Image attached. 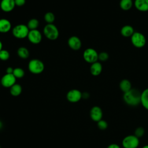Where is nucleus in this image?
<instances>
[{
  "label": "nucleus",
  "instance_id": "nucleus-34",
  "mask_svg": "<svg viewBox=\"0 0 148 148\" xmlns=\"http://www.w3.org/2000/svg\"><path fill=\"white\" fill-rule=\"evenodd\" d=\"M2 47H3V45H2V42L0 40V51H1V50H2V49H2Z\"/></svg>",
  "mask_w": 148,
  "mask_h": 148
},
{
  "label": "nucleus",
  "instance_id": "nucleus-21",
  "mask_svg": "<svg viewBox=\"0 0 148 148\" xmlns=\"http://www.w3.org/2000/svg\"><path fill=\"white\" fill-rule=\"evenodd\" d=\"M17 53L18 56L21 58V59H27L29 57V52L28 49L25 47H20L17 51Z\"/></svg>",
  "mask_w": 148,
  "mask_h": 148
},
{
  "label": "nucleus",
  "instance_id": "nucleus-32",
  "mask_svg": "<svg viewBox=\"0 0 148 148\" xmlns=\"http://www.w3.org/2000/svg\"><path fill=\"white\" fill-rule=\"evenodd\" d=\"M90 97V94L87 92H84L82 93V98L87 99Z\"/></svg>",
  "mask_w": 148,
  "mask_h": 148
},
{
  "label": "nucleus",
  "instance_id": "nucleus-39",
  "mask_svg": "<svg viewBox=\"0 0 148 148\" xmlns=\"http://www.w3.org/2000/svg\"><path fill=\"white\" fill-rule=\"evenodd\" d=\"M0 2H1V1H0Z\"/></svg>",
  "mask_w": 148,
  "mask_h": 148
},
{
  "label": "nucleus",
  "instance_id": "nucleus-5",
  "mask_svg": "<svg viewBox=\"0 0 148 148\" xmlns=\"http://www.w3.org/2000/svg\"><path fill=\"white\" fill-rule=\"evenodd\" d=\"M29 29L27 25L20 24L14 26L12 29L13 35L17 39H24L27 38Z\"/></svg>",
  "mask_w": 148,
  "mask_h": 148
},
{
  "label": "nucleus",
  "instance_id": "nucleus-26",
  "mask_svg": "<svg viewBox=\"0 0 148 148\" xmlns=\"http://www.w3.org/2000/svg\"><path fill=\"white\" fill-rule=\"evenodd\" d=\"M145 128L142 127H138L135 130L134 135H135L138 138H140L145 135Z\"/></svg>",
  "mask_w": 148,
  "mask_h": 148
},
{
  "label": "nucleus",
  "instance_id": "nucleus-4",
  "mask_svg": "<svg viewBox=\"0 0 148 148\" xmlns=\"http://www.w3.org/2000/svg\"><path fill=\"white\" fill-rule=\"evenodd\" d=\"M139 143V138L133 134L125 136L122 140L121 145L123 148H138Z\"/></svg>",
  "mask_w": 148,
  "mask_h": 148
},
{
  "label": "nucleus",
  "instance_id": "nucleus-29",
  "mask_svg": "<svg viewBox=\"0 0 148 148\" xmlns=\"http://www.w3.org/2000/svg\"><path fill=\"white\" fill-rule=\"evenodd\" d=\"M109 58V54L105 51L101 52L98 54V60L101 61H105Z\"/></svg>",
  "mask_w": 148,
  "mask_h": 148
},
{
  "label": "nucleus",
  "instance_id": "nucleus-16",
  "mask_svg": "<svg viewBox=\"0 0 148 148\" xmlns=\"http://www.w3.org/2000/svg\"><path fill=\"white\" fill-rule=\"evenodd\" d=\"M135 8L140 12L148 11V0H135Z\"/></svg>",
  "mask_w": 148,
  "mask_h": 148
},
{
  "label": "nucleus",
  "instance_id": "nucleus-3",
  "mask_svg": "<svg viewBox=\"0 0 148 148\" xmlns=\"http://www.w3.org/2000/svg\"><path fill=\"white\" fill-rule=\"evenodd\" d=\"M29 71L33 74H40L45 69L44 63L40 60L32 59L29 61L28 64Z\"/></svg>",
  "mask_w": 148,
  "mask_h": 148
},
{
  "label": "nucleus",
  "instance_id": "nucleus-33",
  "mask_svg": "<svg viewBox=\"0 0 148 148\" xmlns=\"http://www.w3.org/2000/svg\"><path fill=\"white\" fill-rule=\"evenodd\" d=\"M13 68L10 67V66H9L6 68V73H13Z\"/></svg>",
  "mask_w": 148,
  "mask_h": 148
},
{
  "label": "nucleus",
  "instance_id": "nucleus-11",
  "mask_svg": "<svg viewBox=\"0 0 148 148\" xmlns=\"http://www.w3.org/2000/svg\"><path fill=\"white\" fill-rule=\"evenodd\" d=\"M90 115L91 120L95 122H98L102 119L103 112L102 109L98 106H94L91 108Z\"/></svg>",
  "mask_w": 148,
  "mask_h": 148
},
{
  "label": "nucleus",
  "instance_id": "nucleus-9",
  "mask_svg": "<svg viewBox=\"0 0 148 148\" xmlns=\"http://www.w3.org/2000/svg\"><path fill=\"white\" fill-rule=\"evenodd\" d=\"M27 38L31 43L36 45L39 44L41 42L42 39V35L41 32L37 29L29 30Z\"/></svg>",
  "mask_w": 148,
  "mask_h": 148
},
{
  "label": "nucleus",
  "instance_id": "nucleus-24",
  "mask_svg": "<svg viewBox=\"0 0 148 148\" xmlns=\"http://www.w3.org/2000/svg\"><path fill=\"white\" fill-rule=\"evenodd\" d=\"M44 19L47 24H53V22L55 20V16L53 13L48 12L45 13Z\"/></svg>",
  "mask_w": 148,
  "mask_h": 148
},
{
  "label": "nucleus",
  "instance_id": "nucleus-13",
  "mask_svg": "<svg viewBox=\"0 0 148 148\" xmlns=\"http://www.w3.org/2000/svg\"><path fill=\"white\" fill-rule=\"evenodd\" d=\"M16 6L14 0H1L0 8L4 12H12Z\"/></svg>",
  "mask_w": 148,
  "mask_h": 148
},
{
  "label": "nucleus",
  "instance_id": "nucleus-6",
  "mask_svg": "<svg viewBox=\"0 0 148 148\" xmlns=\"http://www.w3.org/2000/svg\"><path fill=\"white\" fill-rule=\"evenodd\" d=\"M131 41L134 46L137 48L143 47L146 42V38L144 35L139 32H134L131 36Z\"/></svg>",
  "mask_w": 148,
  "mask_h": 148
},
{
  "label": "nucleus",
  "instance_id": "nucleus-1",
  "mask_svg": "<svg viewBox=\"0 0 148 148\" xmlns=\"http://www.w3.org/2000/svg\"><path fill=\"white\" fill-rule=\"evenodd\" d=\"M141 92L136 88H131L124 93L123 99L125 103L130 106H137L140 104Z\"/></svg>",
  "mask_w": 148,
  "mask_h": 148
},
{
  "label": "nucleus",
  "instance_id": "nucleus-7",
  "mask_svg": "<svg viewBox=\"0 0 148 148\" xmlns=\"http://www.w3.org/2000/svg\"><path fill=\"white\" fill-rule=\"evenodd\" d=\"M83 57L85 61L91 64L98 61V53L92 48H87L84 51Z\"/></svg>",
  "mask_w": 148,
  "mask_h": 148
},
{
  "label": "nucleus",
  "instance_id": "nucleus-2",
  "mask_svg": "<svg viewBox=\"0 0 148 148\" xmlns=\"http://www.w3.org/2000/svg\"><path fill=\"white\" fill-rule=\"evenodd\" d=\"M43 31L46 38L50 40H56L59 36V31L53 24H47L43 28Z\"/></svg>",
  "mask_w": 148,
  "mask_h": 148
},
{
  "label": "nucleus",
  "instance_id": "nucleus-17",
  "mask_svg": "<svg viewBox=\"0 0 148 148\" xmlns=\"http://www.w3.org/2000/svg\"><path fill=\"white\" fill-rule=\"evenodd\" d=\"M120 32L121 35L124 37H131L134 33V29L131 25H125L121 28Z\"/></svg>",
  "mask_w": 148,
  "mask_h": 148
},
{
  "label": "nucleus",
  "instance_id": "nucleus-10",
  "mask_svg": "<svg viewBox=\"0 0 148 148\" xmlns=\"http://www.w3.org/2000/svg\"><path fill=\"white\" fill-rule=\"evenodd\" d=\"M66 98L70 102H77L82 98V92L77 89L71 90L67 92Z\"/></svg>",
  "mask_w": 148,
  "mask_h": 148
},
{
  "label": "nucleus",
  "instance_id": "nucleus-25",
  "mask_svg": "<svg viewBox=\"0 0 148 148\" xmlns=\"http://www.w3.org/2000/svg\"><path fill=\"white\" fill-rule=\"evenodd\" d=\"M13 75L16 79H20L24 77L25 75V72L21 68H16L13 69Z\"/></svg>",
  "mask_w": 148,
  "mask_h": 148
},
{
  "label": "nucleus",
  "instance_id": "nucleus-36",
  "mask_svg": "<svg viewBox=\"0 0 148 148\" xmlns=\"http://www.w3.org/2000/svg\"><path fill=\"white\" fill-rule=\"evenodd\" d=\"M142 148H148V145H144L143 147H142Z\"/></svg>",
  "mask_w": 148,
  "mask_h": 148
},
{
  "label": "nucleus",
  "instance_id": "nucleus-15",
  "mask_svg": "<svg viewBox=\"0 0 148 148\" xmlns=\"http://www.w3.org/2000/svg\"><path fill=\"white\" fill-rule=\"evenodd\" d=\"M90 73L92 75H93L94 76H98L102 72V65L100 62H99L98 61L94 62V63L91 64V65L90 66Z\"/></svg>",
  "mask_w": 148,
  "mask_h": 148
},
{
  "label": "nucleus",
  "instance_id": "nucleus-27",
  "mask_svg": "<svg viewBox=\"0 0 148 148\" xmlns=\"http://www.w3.org/2000/svg\"><path fill=\"white\" fill-rule=\"evenodd\" d=\"M10 57L9 52L6 50L2 49L0 51V60L2 61H6Z\"/></svg>",
  "mask_w": 148,
  "mask_h": 148
},
{
  "label": "nucleus",
  "instance_id": "nucleus-23",
  "mask_svg": "<svg viewBox=\"0 0 148 148\" xmlns=\"http://www.w3.org/2000/svg\"><path fill=\"white\" fill-rule=\"evenodd\" d=\"M39 21L36 18H31L28 21L27 25L29 30H33L36 29L39 26Z\"/></svg>",
  "mask_w": 148,
  "mask_h": 148
},
{
  "label": "nucleus",
  "instance_id": "nucleus-35",
  "mask_svg": "<svg viewBox=\"0 0 148 148\" xmlns=\"http://www.w3.org/2000/svg\"><path fill=\"white\" fill-rule=\"evenodd\" d=\"M3 127V123L0 120V130Z\"/></svg>",
  "mask_w": 148,
  "mask_h": 148
},
{
  "label": "nucleus",
  "instance_id": "nucleus-8",
  "mask_svg": "<svg viewBox=\"0 0 148 148\" xmlns=\"http://www.w3.org/2000/svg\"><path fill=\"white\" fill-rule=\"evenodd\" d=\"M1 85L5 88H10L16 83V78L13 73H6L0 79Z\"/></svg>",
  "mask_w": 148,
  "mask_h": 148
},
{
  "label": "nucleus",
  "instance_id": "nucleus-38",
  "mask_svg": "<svg viewBox=\"0 0 148 148\" xmlns=\"http://www.w3.org/2000/svg\"><path fill=\"white\" fill-rule=\"evenodd\" d=\"M0 148H1V146H0Z\"/></svg>",
  "mask_w": 148,
  "mask_h": 148
},
{
  "label": "nucleus",
  "instance_id": "nucleus-12",
  "mask_svg": "<svg viewBox=\"0 0 148 148\" xmlns=\"http://www.w3.org/2000/svg\"><path fill=\"white\" fill-rule=\"evenodd\" d=\"M69 47L73 50H79L82 47V41L76 36H71L68 40Z\"/></svg>",
  "mask_w": 148,
  "mask_h": 148
},
{
  "label": "nucleus",
  "instance_id": "nucleus-14",
  "mask_svg": "<svg viewBox=\"0 0 148 148\" xmlns=\"http://www.w3.org/2000/svg\"><path fill=\"white\" fill-rule=\"evenodd\" d=\"M12 24L10 21L6 18L0 19V32L6 33L10 31Z\"/></svg>",
  "mask_w": 148,
  "mask_h": 148
},
{
  "label": "nucleus",
  "instance_id": "nucleus-22",
  "mask_svg": "<svg viewBox=\"0 0 148 148\" xmlns=\"http://www.w3.org/2000/svg\"><path fill=\"white\" fill-rule=\"evenodd\" d=\"M119 5L122 10H128L132 7L133 1L132 0H120Z\"/></svg>",
  "mask_w": 148,
  "mask_h": 148
},
{
  "label": "nucleus",
  "instance_id": "nucleus-18",
  "mask_svg": "<svg viewBox=\"0 0 148 148\" xmlns=\"http://www.w3.org/2000/svg\"><path fill=\"white\" fill-rule=\"evenodd\" d=\"M140 104L147 110H148V88L141 92Z\"/></svg>",
  "mask_w": 148,
  "mask_h": 148
},
{
  "label": "nucleus",
  "instance_id": "nucleus-31",
  "mask_svg": "<svg viewBox=\"0 0 148 148\" xmlns=\"http://www.w3.org/2000/svg\"><path fill=\"white\" fill-rule=\"evenodd\" d=\"M107 148H121V147L117 143H110V145H109L107 147Z\"/></svg>",
  "mask_w": 148,
  "mask_h": 148
},
{
  "label": "nucleus",
  "instance_id": "nucleus-28",
  "mask_svg": "<svg viewBox=\"0 0 148 148\" xmlns=\"http://www.w3.org/2000/svg\"><path fill=\"white\" fill-rule=\"evenodd\" d=\"M97 127L99 130L103 131L108 128V124L106 121L102 119L97 122Z\"/></svg>",
  "mask_w": 148,
  "mask_h": 148
},
{
  "label": "nucleus",
  "instance_id": "nucleus-20",
  "mask_svg": "<svg viewBox=\"0 0 148 148\" xmlns=\"http://www.w3.org/2000/svg\"><path fill=\"white\" fill-rule=\"evenodd\" d=\"M22 92V87L20 84L15 83L10 88V93L12 96L17 97L21 94Z\"/></svg>",
  "mask_w": 148,
  "mask_h": 148
},
{
  "label": "nucleus",
  "instance_id": "nucleus-19",
  "mask_svg": "<svg viewBox=\"0 0 148 148\" xmlns=\"http://www.w3.org/2000/svg\"><path fill=\"white\" fill-rule=\"evenodd\" d=\"M119 87L121 91L125 93L132 88L131 83L128 79H123L119 83Z\"/></svg>",
  "mask_w": 148,
  "mask_h": 148
},
{
  "label": "nucleus",
  "instance_id": "nucleus-37",
  "mask_svg": "<svg viewBox=\"0 0 148 148\" xmlns=\"http://www.w3.org/2000/svg\"><path fill=\"white\" fill-rule=\"evenodd\" d=\"M0 86H1V80H0Z\"/></svg>",
  "mask_w": 148,
  "mask_h": 148
},
{
  "label": "nucleus",
  "instance_id": "nucleus-30",
  "mask_svg": "<svg viewBox=\"0 0 148 148\" xmlns=\"http://www.w3.org/2000/svg\"><path fill=\"white\" fill-rule=\"evenodd\" d=\"M25 0H14L15 5L17 6H22L25 3Z\"/></svg>",
  "mask_w": 148,
  "mask_h": 148
}]
</instances>
